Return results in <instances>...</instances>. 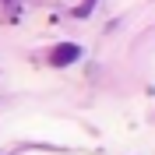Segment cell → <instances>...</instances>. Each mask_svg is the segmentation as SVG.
Returning a JSON list of instances; mask_svg holds the SVG:
<instances>
[{"instance_id": "7a4b0ae2", "label": "cell", "mask_w": 155, "mask_h": 155, "mask_svg": "<svg viewBox=\"0 0 155 155\" xmlns=\"http://www.w3.org/2000/svg\"><path fill=\"white\" fill-rule=\"evenodd\" d=\"M92 7H95V0H81V7L74 11V18H88V14H92Z\"/></svg>"}, {"instance_id": "6da1fadb", "label": "cell", "mask_w": 155, "mask_h": 155, "mask_svg": "<svg viewBox=\"0 0 155 155\" xmlns=\"http://www.w3.org/2000/svg\"><path fill=\"white\" fill-rule=\"evenodd\" d=\"M78 57H81V46H74V42H60V46L49 49V64H53V67H67Z\"/></svg>"}]
</instances>
